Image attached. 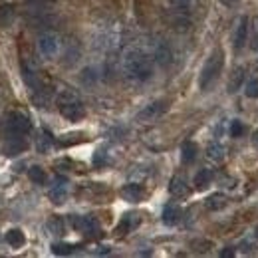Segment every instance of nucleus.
Listing matches in <instances>:
<instances>
[{
  "label": "nucleus",
  "mask_w": 258,
  "mask_h": 258,
  "mask_svg": "<svg viewBox=\"0 0 258 258\" xmlns=\"http://www.w3.org/2000/svg\"><path fill=\"white\" fill-rule=\"evenodd\" d=\"M48 230L52 232V234H58V236H62L66 230L64 226V221L60 219V217H52L50 221H48Z\"/></svg>",
  "instance_id": "nucleus-23"
},
{
  "label": "nucleus",
  "mask_w": 258,
  "mask_h": 258,
  "mask_svg": "<svg viewBox=\"0 0 258 258\" xmlns=\"http://www.w3.org/2000/svg\"><path fill=\"white\" fill-rule=\"evenodd\" d=\"M205 205H207V209H209V211H213V213H215V211L225 209L226 205H228V201H226V197L223 193H215L205 201Z\"/></svg>",
  "instance_id": "nucleus-18"
},
{
  "label": "nucleus",
  "mask_w": 258,
  "mask_h": 258,
  "mask_svg": "<svg viewBox=\"0 0 258 258\" xmlns=\"http://www.w3.org/2000/svg\"><path fill=\"white\" fill-rule=\"evenodd\" d=\"M246 42H248V18L242 16L238 20V26L234 30V36H232V46H234V50H242Z\"/></svg>",
  "instance_id": "nucleus-10"
},
{
  "label": "nucleus",
  "mask_w": 258,
  "mask_h": 258,
  "mask_svg": "<svg viewBox=\"0 0 258 258\" xmlns=\"http://www.w3.org/2000/svg\"><path fill=\"white\" fill-rule=\"evenodd\" d=\"M155 56H157V62H161L163 66L169 62V58H171V52H169V48L167 46H157V50H155Z\"/></svg>",
  "instance_id": "nucleus-27"
},
{
  "label": "nucleus",
  "mask_w": 258,
  "mask_h": 258,
  "mask_svg": "<svg viewBox=\"0 0 258 258\" xmlns=\"http://www.w3.org/2000/svg\"><path fill=\"white\" fill-rule=\"evenodd\" d=\"M32 129L30 117L22 111H8L2 121H0V137L2 139H10V137H18V135H26Z\"/></svg>",
  "instance_id": "nucleus-2"
},
{
  "label": "nucleus",
  "mask_w": 258,
  "mask_h": 258,
  "mask_svg": "<svg viewBox=\"0 0 258 258\" xmlns=\"http://www.w3.org/2000/svg\"><path fill=\"white\" fill-rule=\"evenodd\" d=\"M207 155L213 161H223L225 159V147L221 143H211L209 149H207Z\"/></svg>",
  "instance_id": "nucleus-21"
},
{
  "label": "nucleus",
  "mask_w": 258,
  "mask_h": 258,
  "mask_svg": "<svg viewBox=\"0 0 258 258\" xmlns=\"http://www.w3.org/2000/svg\"><path fill=\"white\" fill-rule=\"evenodd\" d=\"M74 250H76V246H74V244H66V242H56V244H52V252H54V254H58V256L72 254Z\"/></svg>",
  "instance_id": "nucleus-25"
},
{
  "label": "nucleus",
  "mask_w": 258,
  "mask_h": 258,
  "mask_svg": "<svg viewBox=\"0 0 258 258\" xmlns=\"http://www.w3.org/2000/svg\"><path fill=\"white\" fill-rule=\"evenodd\" d=\"M139 223H141V219H139V215H133V213H127L123 219H121V223L117 225V228H115V232H119V234H127V232H131L135 226H139Z\"/></svg>",
  "instance_id": "nucleus-15"
},
{
  "label": "nucleus",
  "mask_w": 258,
  "mask_h": 258,
  "mask_svg": "<svg viewBox=\"0 0 258 258\" xmlns=\"http://www.w3.org/2000/svg\"><path fill=\"white\" fill-rule=\"evenodd\" d=\"M244 94H246V97H258V78H252L246 82Z\"/></svg>",
  "instance_id": "nucleus-26"
},
{
  "label": "nucleus",
  "mask_w": 258,
  "mask_h": 258,
  "mask_svg": "<svg viewBox=\"0 0 258 258\" xmlns=\"http://www.w3.org/2000/svg\"><path fill=\"white\" fill-rule=\"evenodd\" d=\"M191 4H193V0H171V6H173L175 12L181 14V16H185V14L191 10Z\"/></svg>",
  "instance_id": "nucleus-24"
},
{
  "label": "nucleus",
  "mask_w": 258,
  "mask_h": 258,
  "mask_svg": "<svg viewBox=\"0 0 258 258\" xmlns=\"http://www.w3.org/2000/svg\"><path fill=\"white\" fill-rule=\"evenodd\" d=\"M221 256H223V258H232V256H234V246H225V248L221 250Z\"/></svg>",
  "instance_id": "nucleus-31"
},
{
  "label": "nucleus",
  "mask_w": 258,
  "mask_h": 258,
  "mask_svg": "<svg viewBox=\"0 0 258 258\" xmlns=\"http://www.w3.org/2000/svg\"><path fill=\"white\" fill-rule=\"evenodd\" d=\"M4 240L10 248H22L26 244V234L20 228H10V230H6Z\"/></svg>",
  "instance_id": "nucleus-12"
},
{
  "label": "nucleus",
  "mask_w": 258,
  "mask_h": 258,
  "mask_svg": "<svg viewBox=\"0 0 258 258\" xmlns=\"http://www.w3.org/2000/svg\"><path fill=\"white\" fill-rule=\"evenodd\" d=\"M223 66H225V54H223L221 48H215L211 52V56L207 58V62H205L203 70H201V76H199V88L203 92H207L217 82V78L223 72Z\"/></svg>",
  "instance_id": "nucleus-3"
},
{
  "label": "nucleus",
  "mask_w": 258,
  "mask_h": 258,
  "mask_svg": "<svg viewBox=\"0 0 258 258\" xmlns=\"http://www.w3.org/2000/svg\"><path fill=\"white\" fill-rule=\"evenodd\" d=\"M256 236H258V232H256Z\"/></svg>",
  "instance_id": "nucleus-34"
},
{
  "label": "nucleus",
  "mask_w": 258,
  "mask_h": 258,
  "mask_svg": "<svg viewBox=\"0 0 258 258\" xmlns=\"http://www.w3.org/2000/svg\"><path fill=\"white\" fill-rule=\"evenodd\" d=\"M213 181V171L211 169H201L197 175H195V187L197 189H207Z\"/></svg>",
  "instance_id": "nucleus-20"
},
{
  "label": "nucleus",
  "mask_w": 258,
  "mask_h": 258,
  "mask_svg": "<svg viewBox=\"0 0 258 258\" xmlns=\"http://www.w3.org/2000/svg\"><path fill=\"white\" fill-rule=\"evenodd\" d=\"M165 111H167V101L159 99V101H153V103L145 105V107L137 113V119H139V121H153V119L161 117Z\"/></svg>",
  "instance_id": "nucleus-7"
},
{
  "label": "nucleus",
  "mask_w": 258,
  "mask_h": 258,
  "mask_svg": "<svg viewBox=\"0 0 258 258\" xmlns=\"http://www.w3.org/2000/svg\"><path fill=\"white\" fill-rule=\"evenodd\" d=\"M96 80H97V74L94 68H86V70L82 72V82H84V84H94Z\"/></svg>",
  "instance_id": "nucleus-28"
},
{
  "label": "nucleus",
  "mask_w": 258,
  "mask_h": 258,
  "mask_svg": "<svg viewBox=\"0 0 258 258\" xmlns=\"http://www.w3.org/2000/svg\"><path fill=\"white\" fill-rule=\"evenodd\" d=\"M14 16H16L14 4H4V6H0V28L10 26L12 20H14Z\"/></svg>",
  "instance_id": "nucleus-19"
},
{
  "label": "nucleus",
  "mask_w": 258,
  "mask_h": 258,
  "mask_svg": "<svg viewBox=\"0 0 258 258\" xmlns=\"http://www.w3.org/2000/svg\"><path fill=\"white\" fill-rule=\"evenodd\" d=\"M28 177H30V181L36 183V185H44V183H46V173H44V169L38 167V165H34V167L28 169Z\"/></svg>",
  "instance_id": "nucleus-22"
},
{
  "label": "nucleus",
  "mask_w": 258,
  "mask_h": 258,
  "mask_svg": "<svg viewBox=\"0 0 258 258\" xmlns=\"http://www.w3.org/2000/svg\"><path fill=\"white\" fill-rule=\"evenodd\" d=\"M242 133H244L242 121L240 119H232V123H230V135L232 137H242Z\"/></svg>",
  "instance_id": "nucleus-29"
},
{
  "label": "nucleus",
  "mask_w": 258,
  "mask_h": 258,
  "mask_svg": "<svg viewBox=\"0 0 258 258\" xmlns=\"http://www.w3.org/2000/svg\"><path fill=\"white\" fill-rule=\"evenodd\" d=\"M221 2H223V4H225L226 8H232V6H236V4H238V2H240V0H221Z\"/></svg>",
  "instance_id": "nucleus-32"
},
{
  "label": "nucleus",
  "mask_w": 258,
  "mask_h": 258,
  "mask_svg": "<svg viewBox=\"0 0 258 258\" xmlns=\"http://www.w3.org/2000/svg\"><path fill=\"white\" fill-rule=\"evenodd\" d=\"M105 161H107V155H105V151H103V149H99V151H96V157H94V163H96L97 167H99V165H105Z\"/></svg>",
  "instance_id": "nucleus-30"
},
{
  "label": "nucleus",
  "mask_w": 258,
  "mask_h": 258,
  "mask_svg": "<svg viewBox=\"0 0 258 258\" xmlns=\"http://www.w3.org/2000/svg\"><path fill=\"white\" fill-rule=\"evenodd\" d=\"M28 147L24 135H18V137H10V139H4V147H2V153L6 157H16L20 155L24 149Z\"/></svg>",
  "instance_id": "nucleus-8"
},
{
  "label": "nucleus",
  "mask_w": 258,
  "mask_h": 258,
  "mask_svg": "<svg viewBox=\"0 0 258 258\" xmlns=\"http://www.w3.org/2000/svg\"><path fill=\"white\" fill-rule=\"evenodd\" d=\"M197 153H199V147L193 141H185L181 145V161L185 163V165H191L197 159Z\"/></svg>",
  "instance_id": "nucleus-16"
},
{
  "label": "nucleus",
  "mask_w": 258,
  "mask_h": 258,
  "mask_svg": "<svg viewBox=\"0 0 258 258\" xmlns=\"http://www.w3.org/2000/svg\"><path fill=\"white\" fill-rule=\"evenodd\" d=\"M48 197H50V201H52L54 205L66 203V197H68V181H66L64 177H56V179H54V185H52Z\"/></svg>",
  "instance_id": "nucleus-9"
},
{
  "label": "nucleus",
  "mask_w": 258,
  "mask_h": 258,
  "mask_svg": "<svg viewBox=\"0 0 258 258\" xmlns=\"http://www.w3.org/2000/svg\"><path fill=\"white\" fill-rule=\"evenodd\" d=\"M242 82H244V68L242 66H236L234 72H232V76H230V80H228V94L238 92L240 86H242Z\"/></svg>",
  "instance_id": "nucleus-17"
},
{
  "label": "nucleus",
  "mask_w": 258,
  "mask_h": 258,
  "mask_svg": "<svg viewBox=\"0 0 258 258\" xmlns=\"http://www.w3.org/2000/svg\"><path fill=\"white\" fill-rule=\"evenodd\" d=\"M70 225L74 226L76 230L88 234V236L99 234V225H97V221L94 217H78V215H74V217H70Z\"/></svg>",
  "instance_id": "nucleus-5"
},
{
  "label": "nucleus",
  "mask_w": 258,
  "mask_h": 258,
  "mask_svg": "<svg viewBox=\"0 0 258 258\" xmlns=\"http://www.w3.org/2000/svg\"><path fill=\"white\" fill-rule=\"evenodd\" d=\"M58 107L60 113L70 121H80L86 117V107L82 105V101L70 92H62L58 97Z\"/></svg>",
  "instance_id": "nucleus-4"
},
{
  "label": "nucleus",
  "mask_w": 258,
  "mask_h": 258,
  "mask_svg": "<svg viewBox=\"0 0 258 258\" xmlns=\"http://www.w3.org/2000/svg\"><path fill=\"white\" fill-rule=\"evenodd\" d=\"M58 48H60V40H58L56 34L48 32V34H42V36H40V40H38V50H40L42 56L52 58V56H56Z\"/></svg>",
  "instance_id": "nucleus-6"
},
{
  "label": "nucleus",
  "mask_w": 258,
  "mask_h": 258,
  "mask_svg": "<svg viewBox=\"0 0 258 258\" xmlns=\"http://www.w3.org/2000/svg\"><path fill=\"white\" fill-rule=\"evenodd\" d=\"M123 72L133 82H147L153 74L151 58L141 48H129L123 56Z\"/></svg>",
  "instance_id": "nucleus-1"
},
{
  "label": "nucleus",
  "mask_w": 258,
  "mask_h": 258,
  "mask_svg": "<svg viewBox=\"0 0 258 258\" xmlns=\"http://www.w3.org/2000/svg\"><path fill=\"white\" fill-rule=\"evenodd\" d=\"M179 219H181V209H179L177 205H173V203H171V205H165V209H163V213H161L163 225L173 226L179 223Z\"/></svg>",
  "instance_id": "nucleus-13"
},
{
  "label": "nucleus",
  "mask_w": 258,
  "mask_h": 258,
  "mask_svg": "<svg viewBox=\"0 0 258 258\" xmlns=\"http://www.w3.org/2000/svg\"><path fill=\"white\" fill-rule=\"evenodd\" d=\"M252 143H254V147L258 149V131L254 133V137H252Z\"/></svg>",
  "instance_id": "nucleus-33"
},
{
  "label": "nucleus",
  "mask_w": 258,
  "mask_h": 258,
  "mask_svg": "<svg viewBox=\"0 0 258 258\" xmlns=\"http://www.w3.org/2000/svg\"><path fill=\"white\" fill-rule=\"evenodd\" d=\"M169 193L173 197H185L189 193V187H187V179L183 175H175L169 183Z\"/></svg>",
  "instance_id": "nucleus-14"
},
{
  "label": "nucleus",
  "mask_w": 258,
  "mask_h": 258,
  "mask_svg": "<svg viewBox=\"0 0 258 258\" xmlns=\"http://www.w3.org/2000/svg\"><path fill=\"white\" fill-rule=\"evenodd\" d=\"M121 197L127 203H141L145 199V189L137 183H127L125 187H121Z\"/></svg>",
  "instance_id": "nucleus-11"
}]
</instances>
